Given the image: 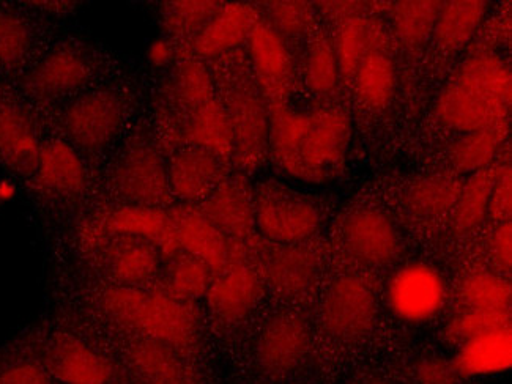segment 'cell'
Wrapping results in <instances>:
<instances>
[{"mask_svg":"<svg viewBox=\"0 0 512 384\" xmlns=\"http://www.w3.org/2000/svg\"><path fill=\"white\" fill-rule=\"evenodd\" d=\"M84 317L104 328L156 340L193 359L201 345V314L193 301L182 300L155 284L122 287L93 277L81 290Z\"/></svg>","mask_w":512,"mask_h":384,"instance_id":"obj_1","label":"cell"},{"mask_svg":"<svg viewBox=\"0 0 512 384\" xmlns=\"http://www.w3.org/2000/svg\"><path fill=\"white\" fill-rule=\"evenodd\" d=\"M82 322L86 320L82 318ZM86 325L43 329L18 348L37 359L56 384H109L125 380L127 377L111 351L104 347L89 323Z\"/></svg>","mask_w":512,"mask_h":384,"instance_id":"obj_2","label":"cell"},{"mask_svg":"<svg viewBox=\"0 0 512 384\" xmlns=\"http://www.w3.org/2000/svg\"><path fill=\"white\" fill-rule=\"evenodd\" d=\"M219 100L226 109L232 128V163L242 172H253L268 155L270 119L264 95L260 92L249 60L224 63L215 82Z\"/></svg>","mask_w":512,"mask_h":384,"instance_id":"obj_3","label":"cell"},{"mask_svg":"<svg viewBox=\"0 0 512 384\" xmlns=\"http://www.w3.org/2000/svg\"><path fill=\"white\" fill-rule=\"evenodd\" d=\"M100 67V57L92 46L65 40L41 52L16 81L19 93L32 106H62L92 89Z\"/></svg>","mask_w":512,"mask_h":384,"instance_id":"obj_4","label":"cell"},{"mask_svg":"<svg viewBox=\"0 0 512 384\" xmlns=\"http://www.w3.org/2000/svg\"><path fill=\"white\" fill-rule=\"evenodd\" d=\"M60 136L93 164L119 141L128 119L127 95L114 87H92L59 106Z\"/></svg>","mask_w":512,"mask_h":384,"instance_id":"obj_5","label":"cell"},{"mask_svg":"<svg viewBox=\"0 0 512 384\" xmlns=\"http://www.w3.org/2000/svg\"><path fill=\"white\" fill-rule=\"evenodd\" d=\"M108 186L119 204L161 210L174 205L167 164L158 145L142 130L125 139L112 159Z\"/></svg>","mask_w":512,"mask_h":384,"instance_id":"obj_6","label":"cell"},{"mask_svg":"<svg viewBox=\"0 0 512 384\" xmlns=\"http://www.w3.org/2000/svg\"><path fill=\"white\" fill-rule=\"evenodd\" d=\"M81 317L111 351L131 384H207L194 359L180 351L147 337L104 328L84 315Z\"/></svg>","mask_w":512,"mask_h":384,"instance_id":"obj_7","label":"cell"},{"mask_svg":"<svg viewBox=\"0 0 512 384\" xmlns=\"http://www.w3.org/2000/svg\"><path fill=\"white\" fill-rule=\"evenodd\" d=\"M98 279L122 287L149 288L158 284L163 254L152 241L136 235H106L84 241Z\"/></svg>","mask_w":512,"mask_h":384,"instance_id":"obj_8","label":"cell"},{"mask_svg":"<svg viewBox=\"0 0 512 384\" xmlns=\"http://www.w3.org/2000/svg\"><path fill=\"white\" fill-rule=\"evenodd\" d=\"M246 252L265 288L282 300H303L316 287L319 257L306 244L270 243L256 235L246 243Z\"/></svg>","mask_w":512,"mask_h":384,"instance_id":"obj_9","label":"cell"},{"mask_svg":"<svg viewBox=\"0 0 512 384\" xmlns=\"http://www.w3.org/2000/svg\"><path fill=\"white\" fill-rule=\"evenodd\" d=\"M254 216L259 237L276 244H305L322 224L316 205L273 183L254 191Z\"/></svg>","mask_w":512,"mask_h":384,"instance_id":"obj_10","label":"cell"},{"mask_svg":"<svg viewBox=\"0 0 512 384\" xmlns=\"http://www.w3.org/2000/svg\"><path fill=\"white\" fill-rule=\"evenodd\" d=\"M311 350V333L303 318L287 312L271 315L254 340L251 364L260 378L282 380L297 372Z\"/></svg>","mask_w":512,"mask_h":384,"instance_id":"obj_11","label":"cell"},{"mask_svg":"<svg viewBox=\"0 0 512 384\" xmlns=\"http://www.w3.org/2000/svg\"><path fill=\"white\" fill-rule=\"evenodd\" d=\"M265 293V284L249 260L246 243H232L231 259L208 288L207 304L213 317L226 325L245 322L256 311Z\"/></svg>","mask_w":512,"mask_h":384,"instance_id":"obj_12","label":"cell"},{"mask_svg":"<svg viewBox=\"0 0 512 384\" xmlns=\"http://www.w3.org/2000/svg\"><path fill=\"white\" fill-rule=\"evenodd\" d=\"M45 141L34 106L23 96H0V164L32 180Z\"/></svg>","mask_w":512,"mask_h":384,"instance_id":"obj_13","label":"cell"},{"mask_svg":"<svg viewBox=\"0 0 512 384\" xmlns=\"http://www.w3.org/2000/svg\"><path fill=\"white\" fill-rule=\"evenodd\" d=\"M32 181L38 196L48 204L75 207L87 191L86 161L59 134L43 144Z\"/></svg>","mask_w":512,"mask_h":384,"instance_id":"obj_14","label":"cell"},{"mask_svg":"<svg viewBox=\"0 0 512 384\" xmlns=\"http://www.w3.org/2000/svg\"><path fill=\"white\" fill-rule=\"evenodd\" d=\"M106 235H136L158 246L163 257L179 248L169 211L161 208L119 204L104 208L86 222L82 243Z\"/></svg>","mask_w":512,"mask_h":384,"instance_id":"obj_15","label":"cell"},{"mask_svg":"<svg viewBox=\"0 0 512 384\" xmlns=\"http://www.w3.org/2000/svg\"><path fill=\"white\" fill-rule=\"evenodd\" d=\"M352 123L346 112L320 109L309 114L300 142V161L306 181H323L327 170L341 163L349 147Z\"/></svg>","mask_w":512,"mask_h":384,"instance_id":"obj_16","label":"cell"},{"mask_svg":"<svg viewBox=\"0 0 512 384\" xmlns=\"http://www.w3.org/2000/svg\"><path fill=\"white\" fill-rule=\"evenodd\" d=\"M322 322L336 339L366 336L375 323V298L371 288L355 276L333 281L323 300Z\"/></svg>","mask_w":512,"mask_h":384,"instance_id":"obj_17","label":"cell"},{"mask_svg":"<svg viewBox=\"0 0 512 384\" xmlns=\"http://www.w3.org/2000/svg\"><path fill=\"white\" fill-rule=\"evenodd\" d=\"M386 296L397 317L405 322H424L445 304L446 284L432 266L410 263L391 277Z\"/></svg>","mask_w":512,"mask_h":384,"instance_id":"obj_18","label":"cell"},{"mask_svg":"<svg viewBox=\"0 0 512 384\" xmlns=\"http://www.w3.org/2000/svg\"><path fill=\"white\" fill-rule=\"evenodd\" d=\"M246 43L249 65L267 104L287 103L294 84V65L286 41L260 18Z\"/></svg>","mask_w":512,"mask_h":384,"instance_id":"obj_19","label":"cell"},{"mask_svg":"<svg viewBox=\"0 0 512 384\" xmlns=\"http://www.w3.org/2000/svg\"><path fill=\"white\" fill-rule=\"evenodd\" d=\"M197 207L229 240L248 243L257 235L254 192L242 175H227Z\"/></svg>","mask_w":512,"mask_h":384,"instance_id":"obj_20","label":"cell"},{"mask_svg":"<svg viewBox=\"0 0 512 384\" xmlns=\"http://www.w3.org/2000/svg\"><path fill=\"white\" fill-rule=\"evenodd\" d=\"M342 243L352 259L368 266H385L399 254L393 222L377 210L353 211L342 226Z\"/></svg>","mask_w":512,"mask_h":384,"instance_id":"obj_21","label":"cell"},{"mask_svg":"<svg viewBox=\"0 0 512 384\" xmlns=\"http://www.w3.org/2000/svg\"><path fill=\"white\" fill-rule=\"evenodd\" d=\"M174 224L179 248L207 263L213 274L221 273L231 259L234 241L219 232L196 204H174L167 208Z\"/></svg>","mask_w":512,"mask_h":384,"instance_id":"obj_22","label":"cell"},{"mask_svg":"<svg viewBox=\"0 0 512 384\" xmlns=\"http://www.w3.org/2000/svg\"><path fill=\"white\" fill-rule=\"evenodd\" d=\"M0 4V73L16 79L45 51L37 13ZM32 12V10H30Z\"/></svg>","mask_w":512,"mask_h":384,"instance_id":"obj_23","label":"cell"},{"mask_svg":"<svg viewBox=\"0 0 512 384\" xmlns=\"http://www.w3.org/2000/svg\"><path fill=\"white\" fill-rule=\"evenodd\" d=\"M508 112L505 104L490 100L456 81L446 85L435 104V115L442 125L464 134L505 125Z\"/></svg>","mask_w":512,"mask_h":384,"instance_id":"obj_24","label":"cell"},{"mask_svg":"<svg viewBox=\"0 0 512 384\" xmlns=\"http://www.w3.org/2000/svg\"><path fill=\"white\" fill-rule=\"evenodd\" d=\"M172 196L183 204L202 200L227 177L226 161L199 147H182L167 166Z\"/></svg>","mask_w":512,"mask_h":384,"instance_id":"obj_25","label":"cell"},{"mask_svg":"<svg viewBox=\"0 0 512 384\" xmlns=\"http://www.w3.org/2000/svg\"><path fill=\"white\" fill-rule=\"evenodd\" d=\"M259 19V10L251 4H223L191 40V51L199 60L227 56L248 41Z\"/></svg>","mask_w":512,"mask_h":384,"instance_id":"obj_26","label":"cell"},{"mask_svg":"<svg viewBox=\"0 0 512 384\" xmlns=\"http://www.w3.org/2000/svg\"><path fill=\"white\" fill-rule=\"evenodd\" d=\"M388 43V30L382 21L371 15L339 23L333 46L341 81L350 84L360 63L374 52H388Z\"/></svg>","mask_w":512,"mask_h":384,"instance_id":"obj_27","label":"cell"},{"mask_svg":"<svg viewBox=\"0 0 512 384\" xmlns=\"http://www.w3.org/2000/svg\"><path fill=\"white\" fill-rule=\"evenodd\" d=\"M267 106L270 119L268 155L286 174L306 180L300 161V142L309 114L294 111L287 103H268Z\"/></svg>","mask_w":512,"mask_h":384,"instance_id":"obj_28","label":"cell"},{"mask_svg":"<svg viewBox=\"0 0 512 384\" xmlns=\"http://www.w3.org/2000/svg\"><path fill=\"white\" fill-rule=\"evenodd\" d=\"M453 364L461 378L509 369L512 364L511 326L468 340L457 351Z\"/></svg>","mask_w":512,"mask_h":384,"instance_id":"obj_29","label":"cell"},{"mask_svg":"<svg viewBox=\"0 0 512 384\" xmlns=\"http://www.w3.org/2000/svg\"><path fill=\"white\" fill-rule=\"evenodd\" d=\"M487 12L484 0L442 2L434 26L435 43L446 52H456L472 40Z\"/></svg>","mask_w":512,"mask_h":384,"instance_id":"obj_30","label":"cell"},{"mask_svg":"<svg viewBox=\"0 0 512 384\" xmlns=\"http://www.w3.org/2000/svg\"><path fill=\"white\" fill-rule=\"evenodd\" d=\"M213 271L210 266L183 249L163 257L160 281L158 285L171 295L186 301L205 298L208 288L212 285Z\"/></svg>","mask_w":512,"mask_h":384,"instance_id":"obj_31","label":"cell"},{"mask_svg":"<svg viewBox=\"0 0 512 384\" xmlns=\"http://www.w3.org/2000/svg\"><path fill=\"white\" fill-rule=\"evenodd\" d=\"M454 81L467 89L475 90L490 100L511 106L512 76L508 63L494 54L470 57L459 68Z\"/></svg>","mask_w":512,"mask_h":384,"instance_id":"obj_32","label":"cell"},{"mask_svg":"<svg viewBox=\"0 0 512 384\" xmlns=\"http://www.w3.org/2000/svg\"><path fill=\"white\" fill-rule=\"evenodd\" d=\"M396 82V67L390 54L374 52L360 63L350 84L364 106L382 109L393 100Z\"/></svg>","mask_w":512,"mask_h":384,"instance_id":"obj_33","label":"cell"},{"mask_svg":"<svg viewBox=\"0 0 512 384\" xmlns=\"http://www.w3.org/2000/svg\"><path fill=\"white\" fill-rule=\"evenodd\" d=\"M442 2L437 0H402L391 7V21L397 41L409 51H416L434 34L435 21Z\"/></svg>","mask_w":512,"mask_h":384,"instance_id":"obj_34","label":"cell"},{"mask_svg":"<svg viewBox=\"0 0 512 384\" xmlns=\"http://www.w3.org/2000/svg\"><path fill=\"white\" fill-rule=\"evenodd\" d=\"M508 126L462 134L449 148V161L459 174H476L487 169L505 142Z\"/></svg>","mask_w":512,"mask_h":384,"instance_id":"obj_35","label":"cell"},{"mask_svg":"<svg viewBox=\"0 0 512 384\" xmlns=\"http://www.w3.org/2000/svg\"><path fill=\"white\" fill-rule=\"evenodd\" d=\"M462 183L449 175H432L418 181L407 192L405 204L413 215L424 219H437L451 215Z\"/></svg>","mask_w":512,"mask_h":384,"instance_id":"obj_36","label":"cell"},{"mask_svg":"<svg viewBox=\"0 0 512 384\" xmlns=\"http://www.w3.org/2000/svg\"><path fill=\"white\" fill-rule=\"evenodd\" d=\"M492 181L494 174L483 169L472 174L467 183H462L456 205L451 211V232L456 235H468L483 224L489 211Z\"/></svg>","mask_w":512,"mask_h":384,"instance_id":"obj_37","label":"cell"},{"mask_svg":"<svg viewBox=\"0 0 512 384\" xmlns=\"http://www.w3.org/2000/svg\"><path fill=\"white\" fill-rule=\"evenodd\" d=\"M511 285L497 274H470L459 288V300L470 311L509 312Z\"/></svg>","mask_w":512,"mask_h":384,"instance_id":"obj_38","label":"cell"},{"mask_svg":"<svg viewBox=\"0 0 512 384\" xmlns=\"http://www.w3.org/2000/svg\"><path fill=\"white\" fill-rule=\"evenodd\" d=\"M223 2L213 0H180L167 2L161 8V18L167 32L175 38H190L201 32L202 27L213 18Z\"/></svg>","mask_w":512,"mask_h":384,"instance_id":"obj_39","label":"cell"},{"mask_svg":"<svg viewBox=\"0 0 512 384\" xmlns=\"http://www.w3.org/2000/svg\"><path fill=\"white\" fill-rule=\"evenodd\" d=\"M305 81L316 95L328 96L336 92L341 74L333 43L327 38H316L309 45L305 57Z\"/></svg>","mask_w":512,"mask_h":384,"instance_id":"obj_40","label":"cell"},{"mask_svg":"<svg viewBox=\"0 0 512 384\" xmlns=\"http://www.w3.org/2000/svg\"><path fill=\"white\" fill-rule=\"evenodd\" d=\"M262 5L264 16L260 18L264 19L286 43L297 40L308 32L316 12L314 4L298 0H273Z\"/></svg>","mask_w":512,"mask_h":384,"instance_id":"obj_41","label":"cell"},{"mask_svg":"<svg viewBox=\"0 0 512 384\" xmlns=\"http://www.w3.org/2000/svg\"><path fill=\"white\" fill-rule=\"evenodd\" d=\"M511 326V312L470 311L449 320L445 326V337L454 344H465L468 340L486 336L501 328Z\"/></svg>","mask_w":512,"mask_h":384,"instance_id":"obj_42","label":"cell"},{"mask_svg":"<svg viewBox=\"0 0 512 384\" xmlns=\"http://www.w3.org/2000/svg\"><path fill=\"white\" fill-rule=\"evenodd\" d=\"M0 384H56L37 359L12 348L0 355Z\"/></svg>","mask_w":512,"mask_h":384,"instance_id":"obj_43","label":"cell"},{"mask_svg":"<svg viewBox=\"0 0 512 384\" xmlns=\"http://www.w3.org/2000/svg\"><path fill=\"white\" fill-rule=\"evenodd\" d=\"M512 215V170L511 164L501 166L494 172V181L490 189L489 211L487 218L500 222L511 221Z\"/></svg>","mask_w":512,"mask_h":384,"instance_id":"obj_44","label":"cell"},{"mask_svg":"<svg viewBox=\"0 0 512 384\" xmlns=\"http://www.w3.org/2000/svg\"><path fill=\"white\" fill-rule=\"evenodd\" d=\"M415 378L420 384H457L461 375L453 361L440 358L421 359L415 366Z\"/></svg>","mask_w":512,"mask_h":384,"instance_id":"obj_45","label":"cell"},{"mask_svg":"<svg viewBox=\"0 0 512 384\" xmlns=\"http://www.w3.org/2000/svg\"><path fill=\"white\" fill-rule=\"evenodd\" d=\"M490 255L495 266L503 273H511L512 268V224L511 221L500 222L492 241H490Z\"/></svg>","mask_w":512,"mask_h":384,"instance_id":"obj_46","label":"cell"},{"mask_svg":"<svg viewBox=\"0 0 512 384\" xmlns=\"http://www.w3.org/2000/svg\"><path fill=\"white\" fill-rule=\"evenodd\" d=\"M314 8L319 10L323 16L334 19L338 23H344L347 19L358 18V16H366L371 12V4L368 2H317Z\"/></svg>","mask_w":512,"mask_h":384,"instance_id":"obj_47","label":"cell"},{"mask_svg":"<svg viewBox=\"0 0 512 384\" xmlns=\"http://www.w3.org/2000/svg\"><path fill=\"white\" fill-rule=\"evenodd\" d=\"M30 10L37 13L41 18H59V16L68 15L75 10V2H30Z\"/></svg>","mask_w":512,"mask_h":384,"instance_id":"obj_48","label":"cell"},{"mask_svg":"<svg viewBox=\"0 0 512 384\" xmlns=\"http://www.w3.org/2000/svg\"><path fill=\"white\" fill-rule=\"evenodd\" d=\"M172 57V49L169 43L164 40H158L150 46L149 59L155 63L156 67H163Z\"/></svg>","mask_w":512,"mask_h":384,"instance_id":"obj_49","label":"cell"},{"mask_svg":"<svg viewBox=\"0 0 512 384\" xmlns=\"http://www.w3.org/2000/svg\"><path fill=\"white\" fill-rule=\"evenodd\" d=\"M363 384H394L391 381L383 380V378H369V380L364 381Z\"/></svg>","mask_w":512,"mask_h":384,"instance_id":"obj_50","label":"cell"},{"mask_svg":"<svg viewBox=\"0 0 512 384\" xmlns=\"http://www.w3.org/2000/svg\"><path fill=\"white\" fill-rule=\"evenodd\" d=\"M109 384H131V383H130V381L127 380V378H125V380L114 381V383H109Z\"/></svg>","mask_w":512,"mask_h":384,"instance_id":"obj_51","label":"cell"}]
</instances>
